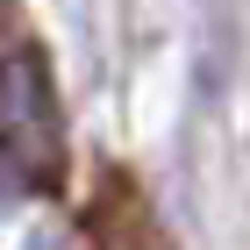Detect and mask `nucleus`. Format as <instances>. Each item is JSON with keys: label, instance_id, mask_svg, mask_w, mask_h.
<instances>
[{"label": "nucleus", "instance_id": "nucleus-1", "mask_svg": "<svg viewBox=\"0 0 250 250\" xmlns=\"http://www.w3.org/2000/svg\"><path fill=\"white\" fill-rule=\"evenodd\" d=\"M0 157L21 186H58V93L29 43L0 58Z\"/></svg>", "mask_w": 250, "mask_h": 250}, {"label": "nucleus", "instance_id": "nucleus-4", "mask_svg": "<svg viewBox=\"0 0 250 250\" xmlns=\"http://www.w3.org/2000/svg\"><path fill=\"white\" fill-rule=\"evenodd\" d=\"M21 250H50V243H43V236H36V243H21Z\"/></svg>", "mask_w": 250, "mask_h": 250}, {"label": "nucleus", "instance_id": "nucleus-3", "mask_svg": "<svg viewBox=\"0 0 250 250\" xmlns=\"http://www.w3.org/2000/svg\"><path fill=\"white\" fill-rule=\"evenodd\" d=\"M15 193H21V179H15V165H0V208H15Z\"/></svg>", "mask_w": 250, "mask_h": 250}, {"label": "nucleus", "instance_id": "nucleus-2", "mask_svg": "<svg viewBox=\"0 0 250 250\" xmlns=\"http://www.w3.org/2000/svg\"><path fill=\"white\" fill-rule=\"evenodd\" d=\"M86 243L93 250H172V236L129 172H100V193L86 200Z\"/></svg>", "mask_w": 250, "mask_h": 250}]
</instances>
